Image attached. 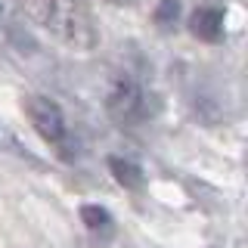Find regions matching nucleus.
<instances>
[{
    "instance_id": "20e7f679",
    "label": "nucleus",
    "mask_w": 248,
    "mask_h": 248,
    "mask_svg": "<svg viewBox=\"0 0 248 248\" xmlns=\"http://www.w3.org/2000/svg\"><path fill=\"white\" fill-rule=\"evenodd\" d=\"M189 31L199 37V41H220L223 37V13L214 10V6H202V10H196L189 16Z\"/></svg>"
},
{
    "instance_id": "f03ea898",
    "label": "nucleus",
    "mask_w": 248,
    "mask_h": 248,
    "mask_svg": "<svg viewBox=\"0 0 248 248\" xmlns=\"http://www.w3.org/2000/svg\"><path fill=\"white\" fill-rule=\"evenodd\" d=\"M25 115H28V121L34 124V130L41 134L44 143H50L53 149H56L59 158L72 161L78 155L72 130H68V124H65V115H62V108L53 103L50 96H25Z\"/></svg>"
},
{
    "instance_id": "39448f33",
    "label": "nucleus",
    "mask_w": 248,
    "mask_h": 248,
    "mask_svg": "<svg viewBox=\"0 0 248 248\" xmlns=\"http://www.w3.org/2000/svg\"><path fill=\"white\" fill-rule=\"evenodd\" d=\"M108 170L115 174V180H118L124 189H143L146 186V174H143V168H140L137 161L112 155V158H108Z\"/></svg>"
},
{
    "instance_id": "f257e3e1",
    "label": "nucleus",
    "mask_w": 248,
    "mask_h": 248,
    "mask_svg": "<svg viewBox=\"0 0 248 248\" xmlns=\"http://www.w3.org/2000/svg\"><path fill=\"white\" fill-rule=\"evenodd\" d=\"M106 112L121 127H137V124L149 121L155 115V96L134 75L118 72V75H112L108 90H106Z\"/></svg>"
},
{
    "instance_id": "7ed1b4c3",
    "label": "nucleus",
    "mask_w": 248,
    "mask_h": 248,
    "mask_svg": "<svg viewBox=\"0 0 248 248\" xmlns=\"http://www.w3.org/2000/svg\"><path fill=\"white\" fill-rule=\"evenodd\" d=\"M41 19L50 22L65 41H72L78 46H93V41H96L90 16L81 6V0H44Z\"/></svg>"
},
{
    "instance_id": "6e6552de",
    "label": "nucleus",
    "mask_w": 248,
    "mask_h": 248,
    "mask_svg": "<svg viewBox=\"0 0 248 248\" xmlns=\"http://www.w3.org/2000/svg\"><path fill=\"white\" fill-rule=\"evenodd\" d=\"M0 13H3V6H0Z\"/></svg>"
},
{
    "instance_id": "0eeeda50",
    "label": "nucleus",
    "mask_w": 248,
    "mask_h": 248,
    "mask_svg": "<svg viewBox=\"0 0 248 248\" xmlns=\"http://www.w3.org/2000/svg\"><path fill=\"white\" fill-rule=\"evenodd\" d=\"M177 16H180V0H158V6H155V22H158L161 28L174 25Z\"/></svg>"
},
{
    "instance_id": "423d86ee",
    "label": "nucleus",
    "mask_w": 248,
    "mask_h": 248,
    "mask_svg": "<svg viewBox=\"0 0 248 248\" xmlns=\"http://www.w3.org/2000/svg\"><path fill=\"white\" fill-rule=\"evenodd\" d=\"M81 220L93 236H112V230H115L112 214H108L106 208H99V205H84L81 208Z\"/></svg>"
}]
</instances>
